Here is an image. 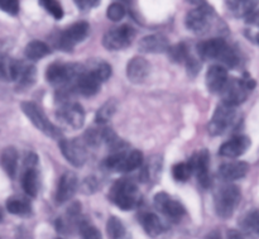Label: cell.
I'll return each mask as SVG.
<instances>
[{
  "label": "cell",
  "instance_id": "cell-45",
  "mask_svg": "<svg viewBox=\"0 0 259 239\" xmlns=\"http://www.w3.org/2000/svg\"><path fill=\"white\" fill-rule=\"evenodd\" d=\"M255 41H257V42L259 43V33H258V35H257V37H255Z\"/></svg>",
  "mask_w": 259,
  "mask_h": 239
},
{
  "label": "cell",
  "instance_id": "cell-24",
  "mask_svg": "<svg viewBox=\"0 0 259 239\" xmlns=\"http://www.w3.org/2000/svg\"><path fill=\"white\" fill-rule=\"evenodd\" d=\"M143 164V153L141 151H134L128 152V153L121 154L120 162H119V166L116 171L120 172H132L134 170L139 169Z\"/></svg>",
  "mask_w": 259,
  "mask_h": 239
},
{
  "label": "cell",
  "instance_id": "cell-30",
  "mask_svg": "<svg viewBox=\"0 0 259 239\" xmlns=\"http://www.w3.org/2000/svg\"><path fill=\"white\" fill-rule=\"evenodd\" d=\"M116 109H118V104L115 100H108L96 113V123L105 124L113 118L115 114Z\"/></svg>",
  "mask_w": 259,
  "mask_h": 239
},
{
  "label": "cell",
  "instance_id": "cell-16",
  "mask_svg": "<svg viewBox=\"0 0 259 239\" xmlns=\"http://www.w3.org/2000/svg\"><path fill=\"white\" fill-rule=\"evenodd\" d=\"M78 181L73 172H65L58 181L57 191H56V200L58 204L68 202L75 195L77 190Z\"/></svg>",
  "mask_w": 259,
  "mask_h": 239
},
{
  "label": "cell",
  "instance_id": "cell-29",
  "mask_svg": "<svg viewBox=\"0 0 259 239\" xmlns=\"http://www.w3.org/2000/svg\"><path fill=\"white\" fill-rule=\"evenodd\" d=\"M7 209L10 214L18 215V217H28L32 213L30 204L22 197H12L8 200Z\"/></svg>",
  "mask_w": 259,
  "mask_h": 239
},
{
  "label": "cell",
  "instance_id": "cell-8",
  "mask_svg": "<svg viewBox=\"0 0 259 239\" xmlns=\"http://www.w3.org/2000/svg\"><path fill=\"white\" fill-rule=\"evenodd\" d=\"M237 116L235 106H230L228 104H220L215 110L211 121L209 123V132L212 136H220L225 133L233 126Z\"/></svg>",
  "mask_w": 259,
  "mask_h": 239
},
{
  "label": "cell",
  "instance_id": "cell-3",
  "mask_svg": "<svg viewBox=\"0 0 259 239\" xmlns=\"http://www.w3.org/2000/svg\"><path fill=\"white\" fill-rule=\"evenodd\" d=\"M109 199L121 210H132L138 207L141 194L134 182L120 179L114 182L109 192Z\"/></svg>",
  "mask_w": 259,
  "mask_h": 239
},
{
  "label": "cell",
  "instance_id": "cell-42",
  "mask_svg": "<svg viewBox=\"0 0 259 239\" xmlns=\"http://www.w3.org/2000/svg\"><path fill=\"white\" fill-rule=\"evenodd\" d=\"M187 2L191 3V4H194V5H199V7L206 4V3H205V0H187Z\"/></svg>",
  "mask_w": 259,
  "mask_h": 239
},
{
  "label": "cell",
  "instance_id": "cell-6",
  "mask_svg": "<svg viewBox=\"0 0 259 239\" xmlns=\"http://www.w3.org/2000/svg\"><path fill=\"white\" fill-rule=\"evenodd\" d=\"M82 71L83 68L81 65L55 62L48 66L47 71H46V78L52 85L73 84Z\"/></svg>",
  "mask_w": 259,
  "mask_h": 239
},
{
  "label": "cell",
  "instance_id": "cell-28",
  "mask_svg": "<svg viewBox=\"0 0 259 239\" xmlns=\"http://www.w3.org/2000/svg\"><path fill=\"white\" fill-rule=\"evenodd\" d=\"M50 47H48L45 42H42V41H32V42L28 43L24 51L28 60L32 61L40 60V58L50 55Z\"/></svg>",
  "mask_w": 259,
  "mask_h": 239
},
{
  "label": "cell",
  "instance_id": "cell-2",
  "mask_svg": "<svg viewBox=\"0 0 259 239\" xmlns=\"http://www.w3.org/2000/svg\"><path fill=\"white\" fill-rule=\"evenodd\" d=\"M197 52L202 58L219 60L230 67H234L239 62L237 52L223 38H212V39L199 43Z\"/></svg>",
  "mask_w": 259,
  "mask_h": 239
},
{
  "label": "cell",
  "instance_id": "cell-36",
  "mask_svg": "<svg viewBox=\"0 0 259 239\" xmlns=\"http://www.w3.org/2000/svg\"><path fill=\"white\" fill-rule=\"evenodd\" d=\"M106 15L110 20L113 22H118V20H121L125 15V8L120 4V3H113L110 7L108 8V12H106Z\"/></svg>",
  "mask_w": 259,
  "mask_h": 239
},
{
  "label": "cell",
  "instance_id": "cell-23",
  "mask_svg": "<svg viewBox=\"0 0 259 239\" xmlns=\"http://www.w3.org/2000/svg\"><path fill=\"white\" fill-rule=\"evenodd\" d=\"M240 229L248 239H259V209L250 210L242 218Z\"/></svg>",
  "mask_w": 259,
  "mask_h": 239
},
{
  "label": "cell",
  "instance_id": "cell-35",
  "mask_svg": "<svg viewBox=\"0 0 259 239\" xmlns=\"http://www.w3.org/2000/svg\"><path fill=\"white\" fill-rule=\"evenodd\" d=\"M39 4L52 15L55 19H61L63 17V9L57 0H39Z\"/></svg>",
  "mask_w": 259,
  "mask_h": 239
},
{
  "label": "cell",
  "instance_id": "cell-39",
  "mask_svg": "<svg viewBox=\"0 0 259 239\" xmlns=\"http://www.w3.org/2000/svg\"><path fill=\"white\" fill-rule=\"evenodd\" d=\"M75 3L78 8H81L82 10H86L95 7L99 3V0H75Z\"/></svg>",
  "mask_w": 259,
  "mask_h": 239
},
{
  "label": "cell",
  "instance_id": "cell-22",
  "mask_svg": "<svg viewBox=\"0 0 259 239\" xmlns=\"http://www.w3.org/2000/svg\"><path fill=\"white\" fill-rule=\"evenodd\" d=\"M249 171V165L244 161H235L229 162V164H224L220 166L219 175L222 179L227 180V181H235L247 175Z\"/></svg>",
  "mask_w": 259,
  "mask_h": 239
},
{
  "label": "cell",
  "instance_id": "cell-15",
  "mask_svg": "<svg viewBox=\"0 0 259 239\" xmlns=\"http://www.w3.org/2000/svg\"><path fill=\"white\" fill-rule=\"evenodd\" d=\"M58 118L72 129H80L85 122V111L80 104L68 103L60 109Z\"/></svg>",
  "mask_w": 259,
  "mask_h": 239
},
{
  "label": "cell",
  "instance_id": "cell-13",
  "mask_svg": "<svg viewBox=\"0 0 259 239\" xmlns=\"http://www.w3.org/2000/svg\"><path fill=\"white\" fill-rule=\"evenodd\" d=\"M154 207L158 212L166 215L168 219L174 220V222H179L182 219L185 214H186V209L184 205L177 200L172 199L168 194L166 192H158L153 199Z\"/></svg>",
  "mask_w": 259,
  "mask_h": 239
},
{
  "label": "cell",
  "instance_id": "cell-9",
  "mask_svg": "<svg viewBox=\"0 0 259 239\" xmlns=\"http://www.w3.org/2000/svg\"><path fill=\"white\" fill-rule=\"evenodd\" d=\"M212 14H214V12H212L211 8L207 7L206 4L201 5V7L187 13L186 19H185L186 27L194 33L202 34L211 25Z\"/></svg>",
  "mask_w": 259,
  "mask_h": 239
},
{
  "label": "cell",
  "instance_id": "cell-43",
  "mask_svg": "<svg viewBox=\"0 0 259 239\" xmlns=\"http://www.w3.org/2000/svg\"><path fill=\"white\" fill-rule=\"evenodd\" d=\"M121 2H124V3H128V4H129V3H132V0H121Z\"/></svg>",
  "mask_w": 259,
  "mask_h": 239
},
{
  "label": "cell",
  "instance_id": "cell-12",
  "mask_svg": "<svg viewBox=\"0 0 259 239\" xmlns=\"http://www.w3.org/2000/svg\"><path fill=\"white\" fill-rule=\"evenodd\" d=\"M89 30H90V25L86 22H77L73 23L72 25L67 28V29L63 30L60 34L58 38L57 46L62 50L68 51L71 48L75 47L77 43L82 42L89 34Z\"/></svg>",
  "mask_w": 259,
  "mask_h": 239
},
{
  "label": "cell",
  "instance_id": "cell-5",
  "mask_svg": "<svg viewBox=\"0 0 259 239\" xmlns=\"http://www.w3.org/2000/svg\"><path fill=\"white\" fill-rule=\"evenodd\" d=\"M20 108H22L23 113L28 116V119L32 122L33 126H34L35 128L39 129L42 133L51 137V138H62V132H61V129L57 128V127L46 116L45 111H43L37 104L33 103V101H23Z\"/></svg>",
  "mask_w": 259,
  "mask_h": 239
},
{
  "label": "cell",
  "instance_id": "cell-18",
  "mask_svg": "<svg viewBox=\"0 0 259 239\" xmlns=\"http://www.w3.org/2000/svg\"><path fill=\"white\" fill-rule=\"evenodd\" d=\"M206 86L211 93H222L228 81V71L222 65L210 66L206 72Z\"/></svg>",
  "mask_w": 259,
  "mask_h": 239
},
{
  "label": "cell",
  "instance_id": "cell-14",
  "mask_svg": "<svg viewBox=\"0 0 259 239\" xmlns=\"http://www.w3.org/2000/svg\"><path fill=\"white\" fill-rule=\"evenodd\" d=\"M209 161L210 157L207 151H199L192 156L191 161L189 162L190 166H191L192 172H195L199 180V184L201 185L204 189H207L211 184V180H210L209 175Z\"/></svg>",
  "mask_w": 259,
  "mask_h": 239
},
{
  "label": "cell",
  "instance_id": "cell-38",
  "mask_svg": "<svg viewBox=\"0 0 259 239\" xmlns=\"http://www.w3.org/2000/svg\"><path fill=\"white\" fill-rule=\"evenodd\" d=\"M0 9L10 15H15L19 12V2L18 0H0Z\"/></svg>",
  "mask_w": 259,
  "mask_h": 239
},
{
  "label": "cell",
  "instance_id": "cell-41",
  "mask_svg": "<svg viewBox=\"0 0 259 239\" xmlns=\"http://www.w3.org/2000/svg\"><path fill=\"white\" fill-rule=\"evenodd\" d=\"M207 239H223V238H222V234H220L218 230H214V232H211L209 235H207Z\"/></svg>",
  "mask_w": 259,
  "mask_h": 239
},
{
  "label": "cell",
  "instance_id": "cell-37",
  "mask_svg": "<svg viewBox=\"0 0 259 239\" xmlns=\"http://www.w3.org/2000/svg\"><path fill=\"white\" fill-rule=\"evenodd\" d=\"M80 230L82 239H103L100 232H99L95 227L88 224V223H82V224L80 225Z\"/></svg>",
  "mask_w": 259,
  "mask_h": 239
},
{
  "label": "cell",
  "instance_id": "cell-33",
  "mask_svg": "<svg viewBox=\"0 0 259 239\" xmlns=\"http://www.w3.org/2000/svg\"><path fill=\"white\" fill-rule=\"evenodd\" d=\"M167 52H168L169 58L177 63L185 62L189 58V50H187L185 43H177V45L172 46V47H168Z\"/></svg>",
  "mask_w": 259,
  "mask_h": 239
},
{
  "label": "cell",
  "instance_id": "cell-11",
  "mask_svg": "<svg viewBox=\"0 0 259 239\" xmlns=\"http://www.w3.org/2000/svg\"><path fill=\"white\" fill-rule=\"evenodd\" d=\"M249 91L250 89L248 88L244 80H239V78H232V80H229L228 78L224 89L222 90L223 103L228 104L230 106L240 105V104L245 101Z\"/></svg>",
  "mask_w": 259,
  "mask_h": 239
},
{
  "label": "cell",
  "instance_id": "cell-17",
  "mask_svg": "<svg viewBox=\"0 0 259 239\" xmlns=\"http://www.w3.org/2000/svg\"><path fill=\"white\" fill-rule=\"evenodd\" d=\"M250 146V139L245 136H238L232 138L230 141L225 142L219 149L220 156L228 157V158H237L242 156Z\"/></svg>",
  "mask_w": 259,
  "mask_h": 239
},
{
  "label": "cell",
  "instance_id": "cell-34",
  "mask_svg": "<svg viewBox=\"0 0 259 239\" xmlns=\"http://www.w3.org/2000/svg\"><path fill=\"white\" fill-rule=\"evenodd\" d=\"M192 169L190 166L189 162H180L172 167V175H174L175 180L180 182H185L191 177Z\"/></svg>",
  "mask_w": 259,
  "mask_h": 239
},
{
  "label": "cell",
  "instance_id": "cell-20",
  "mask_svg": "<svg viewBox=\"0 0 259 239\" xmlns=\"http://www.w3.org/2000/svg\"><path fill=\"white\" fill-rule=\"evenodd\" d=\"M138 220L141 225L143 227L144 232L149 235V237H158L164 232V225L161 222L158 217L154 213L142 212L138 214Z\"/></svg>",
  "mask_w": 259,
  "mask_h": 239
},
{
  "label": "cell",
  "instance_id": "cell-1",
  "mask_svg": "<svg viewBox=\"0 0 259 239\" xmlns=\"http://www.w3.org/2000/svg\"><path fill=\"white\" fill-rule=\"evenodd\" d=\"M111 75V67L106 62H100L94 66L91 70H83L76 81L73 88L83 96H93L100 90V86L104 81L108 80Z\"/></svg>",
  "mask_w": 259,
  "mask_h": 239
},
{
  "label": "cell",
  "instance_id": "cell-25",
  "mask_svg": "<svg viewBox=\"0 0 259 239\" xmlns=\"http://www.w3.org/2000/svg\"><path fill=\"white\" fill-rule=\"evenodd\" d=\"M2 166L9 177H14L18 169V152L14 147H8L2 153Z\"/></svg>",
  "mask_w": 259,
  "mask_h": 239
},
{
  "label": "cell",
  "instance_id": "cell-19",
  "mask_svg": "<svg viewBox=\"0 0 259 239\" xmlns=\"http://www.w3.org/2000/svg\"><path fill=\"white\" fill-rule=\"evenodd\" d=\"M149 75V63L143 57H133L126 65V77L133 84L143 83Z\"/></svg>",
  "mask_w": 259,
  "mask_h": 239
},
{
  "label": "cell",
  "instance_id": "cell-31",
  "mask_svg": "<svg viewBox=\"0 0 259 239\" xmlns=\"http://www.w3.org/2000/svg\"><path fill=\"white\" fill-rule=\"evenodd\" d=\"M106 232L110 239H123L125 235V227L120 219L116 217H111L106 224Z\"/></svg>",
  "mask_w": 259,
  "mask_h": 239
},
{
  "label": "cell",
  "instance_id": "cell-46",
  "mask_svg": "<svg viewBox=\"0 0 259 239\" xmlns=\"http://www.w3.org/2000/svg\"><path fill=\"white\" fill-rule=\"evenodd\" d=\"M58 239H61V238H58Z\"/></svg>",
  "mask_w": 259,
  "mask_h": 239
},
{
  "label": "cell",
  "instance_id": "cell-27",
  "mask_svg": "<svg viewBox=\"0 0 259 239\" xmlns=\"http://www.w3.org/2000/svg\"><path fill=\"white\" fill-rule=\"evenodd\" d=\"M229 9L238 17L249 15L254 12L255 7L258 5L259 0H227Z\"/></svg>",
  "mask_w": 259,
  "mask_h": 239
},
{
  "label": "cell",
  "instance_id": "cell-4",
  "mask_svg": "<svg viewBox=\"0 0 259 239\" xmlns=\"http://www.w3.org/2000/svg\"><path fill=\"white\" fill-rule=\"evenodd\" d=\"M240 189L233 184L224 185L215 194V212L223 219H228L234 214L240 203Z\"/></svg>",
  "mask_w": 259,
  "mask_h": 239
},
{
  "label": "cell",
  "instance_id": "cell-7",
  "mask_svg": "<svg viewBox=\"0 0 259 239\" xmlns=\"http://www.w3.org/2000/svg\"><path fill=\"white\" fill-rule=\"evenodd\" d=\"M136 37V30L128 24L108 30L103 37L104 47L110 51H119L126 48Z\"/></svg>",
  "mask_w": 259,
  "mask_h": 239
},
{
  "label": "cell",
  "instance_id": "cell-26",
  "mask_svg": "<svg viewBox=\"0 0 259 239\" xmlns=\"http://www.w3.org/2000/svg\"><path fill=\"white\" fill-rule=\"evenodd\" d=\"M22 187L25 194L35 197L38 194V176L35 167H27L22 177Z\"/></svg>",
  "mask_w": 259,
  "mask_h": 239
},
{
  "label": "cell",
  "instance_id": "cell-44",
  "mask_svg": "<svg viewBox=\"0 0 259 239\" xmlns=\"http://www.w3.org/2000/svg\"><path fill=\"white\" fill-rule=\"evenodd\" d=\"M2 220H3V213L0 212V222H2Z\"/></svg>",
  "mask_w": 259,
  "mask_h": 239
},
{
  "label": "cell",
  "instance_id": "cell-10",
  "mask_svg": "<svg viewBox=\"0 0 259 239\" xmlns=\"http://www.w3.org/2000/svg\"><path fill=\"white\" fill-rule=\"evenodd\" d=\"M60 149L63 157L70 162L72 166L81 167L85 165L88 160L86 144L80 139H60Z\"/></svg>",
  "mask_w": 259,
  "mask_h": 239
},
{
  "label": "cell",
  "instance_id": "cell-32",
  "mask_svg": "<svg viewBox=\"0 0 259 239\" xmlns=\"http://www.w3.org/2000/svg\"><path fill=\"white\" fill-rule=\"evenodd\" d=\"M35 76H37V72H35L34 66L24 65V63H23L22 70H20L17 81L20 84V86H23V88H29L30 85L34 84Z\"/></svg>",
  "mask_w": 259,
  "mask_h": 239
},
{
  "label": "cell",
  "instance_id": "cell-21",
  "mask_svg": "<svg viewBox=\"0 0 259 239\" xmlns=\"http://www.w3.org/2000/svg\"><path fill=\"white\" fill-rule=\"evenodd\" d=\"M168 41L162 34H151L139 41V50L146 53H162L168 50Z\"/></svg>",
  "mask_w": 259,
  "mask_h": 239
},
{
  "label": "cell",
  "instance_id": "cell-40",
  "mask_svg": "<svg viewBox=\"0 0 259 239\" xmlns=\"http://www.w3.org/2000/svg\"><path fill=\"white\" fill-rule=\"evenodd\" d=\"M227 239H244V235H243L240 232H238V230L232 229V230H228Z\"/></svg>",
  "mask_w": 259,
  "mask_h": 239
}]
</instances>
